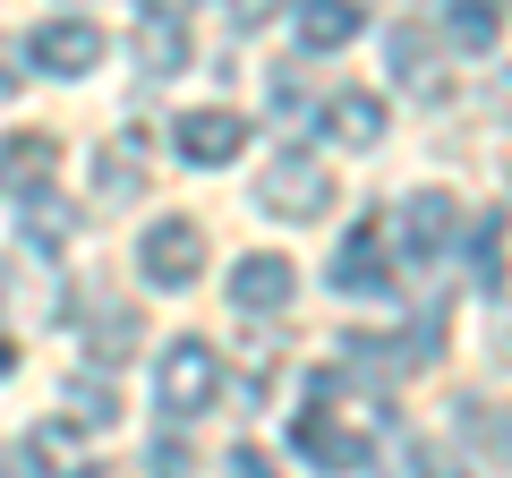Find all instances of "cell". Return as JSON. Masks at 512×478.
Here are the masks:
<instances>
[{
  "label": "cell",
  "instance_id": "cell-18",
  "mask_svg": "<svg viewBox=\"0 0 512 478\" xmlns=\"http://www.w3.org/2000/svg\"><path fill=\"white\" fill-rule=\"evenodd\" d=\"M137 69H146V77H180V69H188V35L154 18L146 35H137Z\"/></svg>",
  "mask_w": 512,
  "mask_h": 478
},
{
  "label": "cell",
  "instance_id": "cell-24",
  "mask_svg": "<svg viewBox=\"0 0 512 478\" xmlns=\"http://www.w3.org/2000/svg\"><path fill=\"white\" fill-rule=\"evenodd\" d=\"M222 478H282V470H274V461H265V453H256V444H239V453L222 461Z\"/></svg>",
  "mask_w": 512,
  "mask_h": 478
},
{
  "label": "cell",
  "instance_id": "cell-20",
  "mask_svg": "<svg viewBox=\"0 0 512 478\" xmlns=\"http://www.w3.org/2000/svg\"><path fill=\"white\" fill-rule=\"evenodd\" d=\"M427 60H436V52H427L419 26H393V69H402V86H436V77H427Z\"/></svg>",
  "mask_w": 512,
  "mask_h": 478
},
{
  "label": "cell",
  "instance_id": "cell-29",
  "mask_svg": "<svg viewBox=\"0 0 512 478\" xmlns=\"http://www.w3.org/2000/svg\"><path fill=\"white\" fill-rule=\"evenodd\" d=\"M69 9H77V0H69Z\"/></svg>",
  "mask_w": 512,
  "mask_h": 478
},
{
  "label": "cell",
  "instance_id": "cell-19",
  "mask_svg": "<svg viewBox=\"0 0 512 478\" xmlns=\"http://www.w3.org/2000/svg\"><path fill=\"white\" fill-rule=\"evenodd\" d=\"M26 239H35V248H60V239H69V205L35 188V197H26Z\"/></svg>",
  "mask_w": 512,
  "mask_h": 478
},
{
  "label": "cell",
  "instance_id": "cell-7",
  "mask_svg": "<svg viewBox=\"0 0 512 478\" xmlns=\"http://www.w3.org/2000/svg\"><path fill=\"white\" fill-rule=\"evenodd\" d=\"M333 291H393V265H384V231L376 222H350L342 248H333Z\"/></svg>",
  "mask_w": 512,
  "mask_h": 478
},
{
  "label": "cell",
  "instance_id": "cell-5",
  "mask_svg": "<svg viewBox=\"0 0 512 478\" xmlns=\"http://www.w3.org/2000/svg\"><path fill=\"white\" fill-rule=\"evenodd\" d=\"M35 69L43 77H86L94 60H103V26H86V18H52V26H35Z\"/></svg>",
  "mask_w": 512,
  "mask_h": 478
},
{
  "label": "cell",
  "instance_id": "cell-28",
  "mask_svg": "<svg viewBox=\"0 0 512 478\" xmlns=\"http://www.w3.org/2000/svg\"><path fill=\"white\" fill-rule=\"evenodd\" d=\"M0 94H18V60H9V43H0Z\"/></svg>",
  "mask_w": 512,
  "mask_h": 478
},
{
  "label": "cell",
  "instance_id": "cell-1",
  "mask_svg": "<svg viewBox=\"0 0 512 478\" xmlns=\"http://www.w3.org/2000/svg\"><path fill=\"white\" fill-rule=\"evenodd\" d=\"M137 274H146L154 291H188V282L205 274V222H188V214L146 222V239H137Z\"/></svg>",
  "mask_w": 512,
  "mask_h": 478
},
{
  "label": "cell",
  "instance_id": "cell-22",
  "mask_svg": "<svg viewBox=\"0 0 512 478\" xmlns=\"http://www.w3.org/2000/svg\"><path fill=\"white\" fill-rule=\"evenodd\" d=\"M69 410H77L86 427H111V419H120V410H111V385H103V376H69Z\"/></svg>",
  "mask_w": 512,
  "mask_h": 478
},
{
  "label": "cell",
  "instance_id": "cell-4",
  "mask_svg": "<svg viewBox=\"0 0 512 478\" xmlns=\"http://www.w3.org/2000/svg\"><path fill=\"white\" fill-rule=\"evenodd\" d=\"M419 368V350H410V333L393 342V333H342V385H367V393H384V385H402V376Z\"/></svg>",
  "mask_w": 512,
  "mask_h": 478
},
{
  "label": "cell",
  "instance_id": "cell-12",
  "mask_svg": "<svg viewBox=\"0 0 512 478\" xmlns=\"http://www.w3.org/2000/svg\"><path fill=\"white\" fill-rule=\"evenodd\" d=\"M291 265H282V257H239V274H231V299H239V308H291Z\"/></svg>",
  "mask_w": 512,
  "mask_h": 478
},
{
  "label": "cell",
  "instance_id": "cell-26",
  "mask_svg": "<svg viewBox=\"0 0 512 478\" xmlns=\"http://www.w3.org/2000/svg\"><path fill=\"white\" fill-rule=\"evenodd\" d=\"M146 9H154V18H163V26H180L188 9H197V0H146Z\"/></svg>",
  "mask_w": 512,
  "mask_h": 478
},
{
  "label": "cell",
  "instance_id": "cell-2",
  "mask_svg": "<svg viewBox=\"0 0 512 478\" xmlns=\"http://www.w3.org/2000/svg\"><path fill=\"white\" fill-rule=\"evenodd\" d=\"M222 393V359H214V342L205 333H180V342L163 350V376H154V402L171 410V419H197L205 402Z\"/></svg>",
  "mask_w": 512,
  "mask_h": 478
},
{
  "label": "cell",
  "instance_id": "cell-15",
  "mask_svg": "<svg viewBox=\"0 0 512 478\" xmlns=\"http://www.w3.org/2000/svg\"><path fill=\"white\" fill-rule=\"evenodd\" d=\"M137 308H94V325H86V350H94V368H120L128 350H137Z\"/></svg>",
  "mask_w": 512,
  "mask_h": 478
},
{
  "label": "cell",
  "instance_id": "cell-21",
  "mask_svg": "<svg viewBox=\"0 0 512 478\" xmlns=\"http://www.w3.org/2000/svg\"><path fill=\"white\" fill-rule=\"evenodd\" d=\"M470 265H478V282L495 291V265H504V222H495V214L470 222Z\"/></svg>",
  "mask_w": 512,
  "mask_h": 478
},
{
  "label": "cell",
  "instance_id": "cell-25",
  "mask_svg": "<svg viewBox=\"0 0 512 478\" xmlns=\"http://www.w3.org/2000/svg\"><path fill=\"white\" fill-rule=\"evenodd\" d=\"M274 9H282V0H231V26H265Z\"/></svg>",
  "mask_w": 512,
  "mask_h": 478
},
{
  "label": "cell",
  "instance_id": "cell-3",
  "mask_svg": "<svg viewBox=\"0 0 512 478\" xmlns=\"http://www.w3.org/2000/svg\"><path fill=\"white\" fill-rule=\"evenodd\" d=\"M256 205L282 222H325L333 214V171L316 154H274V171L256 180Z\"/></svg>",
  "mask_w": 512,
  "mask_h": 478
},
{
  "label": "cell",
  "instance_id": "cell-14",
  "mask_svg": "<svg viewBox=\"0 0 512 478\" xmlns=\"http://www.w3.org/2000/svg\"><path fill=\"white\" fill-rule=\"evenodd\" d=\"M94 188H103V197H137V188H146V154H137V137L94 146Z\"/></svg>",
  "mask_w": 512,
  "mask_h": 478
},
{
  "label": "cell",
  "instance_id": "cell-27",
  "mask_svg": "<svg viewBox=\"0 0 512 478\" xmlns=\"http://www.w3.org/2000/svg\"><path fill=\"white\" fill-rule=\"evenodd\" d=\"M495 111L512 120V69H495Z\"/></svg>",
  "mask_w": 512,
  "mask_h": 478
},
{
  "label": "cell",
  "instance_id": "cell-16",
  "mask_svg": "<svg viewBox=\"0 0 512 478\" xmlns=\"http://www.w3.org/2000/svg\"><path fill=\"white\" fill-rule=\"evenodd\" d=\"M453 419H461V436H470L487 461H512V410H495V402H461Z\"/></svg>",
  "mask_w": 512,
  "mask_h": 478
},
{
  "label": "cell",
  "instance_id": "cell-23",
  "mask_svg": "<svg viewBox=\"0 0 512 478\" xmlns=\"http://www.w3.org/2000/svg\"><path fill=\"white\" fill-rule=\"evenodd\" d=\"M410 470L419 478H461V461L444 453V444H410Z\"/></svg>",
  "mask_w": 512,
  "mask_h": 478
},
{
  "label": "cell",
  "instance_id": "cell-17",
  "mask_svg": "<svg viewBox=\"0 0 512 478\" xmlns=\"http://www.w3.org/2000/svg\"><path fill=\"white\" fill-rule=\"evenodd\" d=\"M444 35H453L461 52H487V43L504 35V18H495V0H444Z\"/></svg>",
  "mask_w": 512,
  "mask_h": 478
},
{
  "label": "cell",
  "instance_id": "cell-6",
  "mask_svg": "<svg viewBox=\"0 0 512 478\" xmlns=\"http://www.w3.org/2000/svg\"><path fill=\"white\" fill-rule=\"evenodd\" d=\"M291 436H299V453H308L316 470H359V461H367V436H359V427H333V410H325V402L299 410Z\"/></svg>",
  "mask_w": 512,
  "mask_h": 478
},
{
  "label": "cell",
  "instance_id": "cell-9",
  "mask_svg": "<svg viewBox=\"0 0 512 478\" xmlns=\"http://www.w3.org/2000/svg\"><path fill=\"white\" fill-rule=\"evenodd\" d=\"M171 137H180V154H188V163H231V154H239V137H248V120L214 103V111H188V120H180Z\"/></svg>",
  "mask_w": 512,
  "mask_h": 478
},
{
  "label": "cell",
  "instance_id": "cell-10",
  "mask_svg": "<svg viewBox=\"0 0 512 478\" xmlns=\"http://www.w3.org/2000/svg\"><path fill=\"white\" fill-rule=\"evenodd\" d=\"M453 214H461V205L444 197V188H419V197L402 205V248H410V257H436L444 239H453Z\"/></svg>",
  "mask_w": 512,
  "mask_h": 478
},
{
  "label": "cell",
  "instance_id": "cell-13",
  "mask_svg": "<svg viewBox=\"0 0 512 478\" xmlns=\"http://www.w3.org/2000/svg\"><path fill=\"white\" fill-rule=\"evenodd\" d=\"M43 180H52V137L43 129L9 137V146H0V188H26V197H35Z\"/></svg>",
  "mask_w": 512,
  "mask_h": 478
},
{
  "label": "cell",
  "instance_id": "cell-8",
  "mask_svg": "<svg viewBox=\"0 0 512 478\" xmlns=\"http://www.w3.org/2000/svg\"><path fill=\"white\" fill-rule=\"evenodd\" d=\"M291 26H299V43H308V52H342V43H359L367 9H359V0H299Z\"/></svg>",
  "mask_w": 512,
  "mask_h": 478
},
{
  "label": "cell",
  "instance_id": "cell-11",
  "mask_svg": "<svg viewBox=\"0 0 512 478\" xmlns=\"http://www.w3.org/2000/svg\"><path fill=\"white\" fill-rule=\"evenodd\" d=\"M325 129L342 137L350 154H367V146H384V103L350 86V94H333V103H325Z\"/></svg>",
  "mask_w": 512,
  "mask_h": 478
}]
</instances>
